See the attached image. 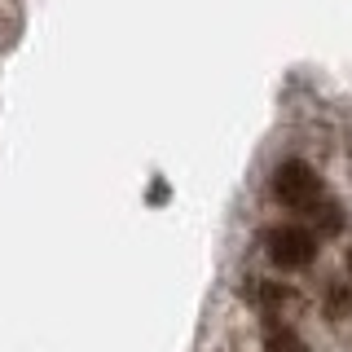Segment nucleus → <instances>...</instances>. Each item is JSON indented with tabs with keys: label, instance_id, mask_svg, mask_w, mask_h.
I'll use <instances>...</instances> for the list:
<instances>
[{
	"label": "nucleus",
	"instance_id": "39448f33",
	"mask_svg": "<svg viewBox=\"0 0 352 352\" xmlns=\"http://www.w3.org/2000/svg\"><path fill=\"white\" fill-rule=\"evenodd\" d=\"M344 269H348V282H352V242H348V256H344Z\"/></svg>",
	"mask_w": 352,
	"mask_h": 352
},
{
	"label": "nucleus",
	"instance_id": "f03ea898",
	"mask_svg": "<svg viewBox=\"0 0 352 352\" xmlns=\"http://www.w3.org/2000/svg\"><path fill=\"white\" fill-rule=\"evenodd\" d=\"M264 256H269L273 269L300 273L317 260V234L308 225H295V220H282L264 234Z\"/></svg>",
	"mask_w": 352,
	"mask_h": 352
},
{
	"label": "nucleus",
	"instance_id": "7ed1b4c3",
	"mask_svg": "<svg viewBox=\"0 0 352 352\" xmlns=\"http://www.w3.org/2000/svg\"><path fill=\"white\" fill-rule=\"evenodd\" d=\"M264 352H308V344H304V335L295 326L273 322L269 330H264Z\"/></svg>",
	"mask_w": 352,
	"mask_h": 352
},
{
	"label": "nucleus",
	"instance_id": "f257e3e1",
	"mask_svg": "<svg viewBox=\"0 0 352 352\" xmlns=\"http://www.w3.org/2000/svg\"><path fill=\"white\" fill-rule=\"evenodd\" d=\"M269 194L291 212H313L326 198V181L308 159H282L269 176Z\"/></svg>",
	"mask_w": 352,
	"mask_h": 352
},
{
	"label": "nucleus",
	"instance_id": "20e7f679",
	"mask_svg": "<svg viewBox=\"0 0 352 352\" xmlns=\"http://www.w3.org/2000/svg\"><path fill=\"white\" fill-rule=\"evenodd\" d=\"M352 308V282H335V286H326V317L335 322V317H344Z\"/></svg>",
	"mask_w": 352,
	"mask_h": 352
}]
</instances>
